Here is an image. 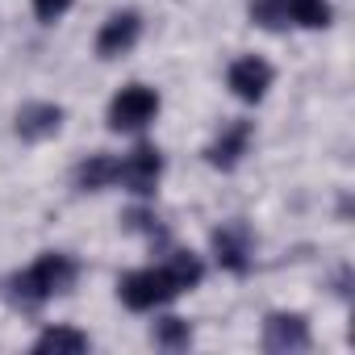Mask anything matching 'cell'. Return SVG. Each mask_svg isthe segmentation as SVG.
<instances>
[{
	"mask_svg": "<svg viewBox=\"0 0 355 355\" xmlns=\"http://www.w3.org/2000/svg\"><path fill=\"white\" fill-rule=\"evenodd\" d=\"M71 284H76V263L67 255H59V251H46L21 276H13V297L26 301V305H42L51 297L67 293Z\"/></svg>",
	"mask_w": 355,
	"mask_h": 355,
	"instance_id": "cell-1",
	"label": "cell"
},
{
	"mask_svg": "<svg viewBox=\"0 0 355 355\" xmlns=\"http://www.w3.org/2000/svg\"><path fill=\"white\" fill-rule=\"evenodd\" d=\"M180 280L171 276V268H142V272H130L121 280V301L134 309V313H146V309H159L167 305L171 297H180Z\"/></svg>",
	"mask_w": 355,
	"mask_h": 355,
	"instance_id": "cell-2",
	"label": "cell"
},
{
	"mask_svg": "<svg viewBox=\"0 0 355 355\" xmlns=\"http://www.w3.org/2000/svg\"><path fill=\"white\" fill-rule=\"evenodd\" d=\"M159 117V92L146 84H130L109 101V130L117 134H138Z\"/></svg>",
	"mask_w": 355,
	"mask_h": 355,
	"instance_id": "cell-3",
	"label": "cell"
},
{
	"mask_svg": "<svg viewBox=\"0 0 355 355\" xmlns=\"http://www.w3.org/2000/svg\"><path fill=\"white\" fill-rule=\"evenodd\" d=\"M159 175H163V155H159L155 146H134V150L117 163L113 184H121V189H130V193H138V197H150V193L159 189Z\"/></svg>",
	"mask_w": 355,
	"mask_h": 355,
	"instance_id": "cell-4",
	"label": "cell"
},
{
	"mask_svg": "<svg viewBox=\"0 0 355 355\" xmlns=\"http://www.w3.org/2000/svg\"><path fill=\"white\" fill-rule=\"evenodd\" d=\"M226 84H230V92H234L239 101L255 105V101H263V96H268V88H272V67H268L259 55H243V59H234V63H230Z\"/></svg>",
	"mask_w": 355,
	"mask_h": 355,
	"instance_id": "cell-5",
	"label": "cell"
},
{
	"mask_svg": "<svg viewBox=\"0 0 355 355\" xmlns=\"http://www.w3.org/2000/svg\"><path fill=\"white\" fill-rule=\"evenodd\" d=\"M263 347L272 355H293V351H305L309 347V326L301 313H272L268 326H263Z\"/></svg>",
	"mask_w": 355,
	"mask_h": 355,
	"instance_id": "cell-6",
	"label": "cell"
},
{
	"mask_svg": "<svg viewBox=\"0 0 355 355\" xmlns=\"http://www.w3.org/2000/svg\"><path fill=\"white\" fill-rule=\"evenodd\" d=\"M138 34H142V17L138 13H113L101 26V34H96V55L101 59H117V55H125L138 42Z\"/></svg>",
	"mask_w": 355,
	"mask_h": 355,
	"instance_id": "cell-7",
	"label": "cell"
},
{
	"mask_svg": "<svg viewBox=\"0 0 355 355\" xmlns=\"http://www.w3.org/2000/svg\"><path fill=\"white\" fill-rule=\"evenodd\" d=\"M214 251H218V263L226 272H247V263H251V234H247V226L243 222L222 226L214 234Z\"/></svg>",
	"mask_w": 355,
	"mask_h": 355,
	"instance_id": "cell-8",
	"label": "cell"
},
{
	"mask_svg": "<svg viewBox=\"0 0 355 355\" xmlns=\"http://www.w3.org/2000/svg\"><path fill=\"white\" fill-rule=\"evenodd\" d=\"M59 121H63V109L59 105H26L21 113H17V134L21 138H30V142H42V138H51L55 130H59Z\"/></svg>",
	"mask_w": 355,
	"mask_h": 355,
	"instance_id": "cell-9",
	"label": "cell"
},
{
	"mask_svg": "<svg viewBox=\"0 0 355 355\" xmlns=\"http://www.w3.org/2000/svg\"><path fill=\"white\" fill-rule=\"evenodd\" d=\"M247 142H251V121H234V125L222 130L218 142L209 146V163H214V167H234V163L247 155Z\"/></svg>",
	"mask_w": 355,
	"mask_h": 355,
	"instance_id": "cell-10",
	"label": "cell"
},
{
	"mask_svg": "<svg viewBox=\"0 0 355 355\" xmlns=\"http://www.w3.org/2000/svg\"><path fill=\"white\" fill-rule=\"evenodd\" d=\"M280 5H284L288 26H301V30H326L330 26V5L326 0H280Z\"/></svg>",
	"mask_w": 355,
	"mask_h": 355,
	"instance_id": "cell-11",
	"label": "cell"
},
{
	"mask_svg": "<svg viewBox=\"0 0 355 355\" xmlns=\"http://www.w3.org/2000/svg\"><path fill=\"white\" fill-rule=\"evenodd\" d=\"M113 171H117V159L92 155L88 163L76 167V184H80V189H109V184H113Z\"/></svg>",
	"mask_w": 355,
	"mask_h": 355,
	"instance_id": "cell-12",
	"label": "cell"
},
{
	"mask_svg": "<svg viewBox=\"0 0 355 355\" xmlns=\"http://www.w3.org/2000/svg\"><path fill=\"white\" fill-rule=\"evenodd\" d=\"M34 351H71L76 355V351H88V334H80L71 326H51V330L38 334Z\"/></svg>",
	"mask_w": 355,
	"mask_h": 355,
	"instance_id": "cell-13",
	"label": "cell"
},
{
	"mask_svg": "<svg viewBox=\"0 0 355 355\" xmlns=\"http://www.w3.org/2000/svg\"><path fill=\"white\" fill-rule=\"evenodd\" d=\"M189 343H193V330L184 318H163L155 326V347H163V351H184Z\"/></svg>",
	"mask_w": 355,
	"mask_h": 355,
	"instance_id": "cell-14",
	"label": "cell"
},
{
	"mask_svg": "<svg viewBox=\"0 0 355 355\" xmlns=\"http://www.w3.org/2000/svg\"><path fill=\"white\" fill-rule=\"evenodd\" d=\"M251 21H259L263 30H284L288 26L280 0H255V5H251Z\"/></svg>",
	"mask_w": 355,
	"mask_h": 355,
	"instance_id": "cell-15",
	"label": "cell"
},
{
	"mask_svg": "<svg viewBox=\"0 0 355 355\" xmlns=\"http://www.w3.org/2000/svg\"><path fill=\"white\" fill-rule=\"evenodd\" d=\"M67 9H71V0H34V13H38V21H46V26H55Z\"/></svg>",
	"mask_w": 355,
	"mask_h": 355,
	"instance_id": "cell-16",
	"label": "cell"
}]
</instances>
